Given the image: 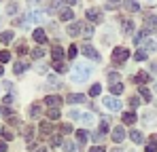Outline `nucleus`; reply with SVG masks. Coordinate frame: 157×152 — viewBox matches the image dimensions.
Listing matches in <instances>:
<instances>
[{"label": "nucleus", "instance_id": "nucleus-1", "mask_svg": "<svg viewBox=\"0 0 157 152\" xmlns=\"http://www.w3.org/2000/svg\"><path fill=\"white\" fill-rule=\"evenodd\" d=\"M91 74V68L89 66H85V63H78L77 68H75V72H72V80L75 82H83V80H87Z\"/></svg>", "mask_w": 157, "mask_h": 152}, {"label": "nucleus", "instance_id": "nucleus-2", "mask_svg": "<svg viewBox=\"0 0 157 152\" xmlns=\"http://www.w3.org/2000/svg\"><path fill=\"white\" fill-rule=\"evenodd\" d=\"M128 57H130V51L125 49V47H117V49L113 51V61L115 63H123Z\"/></svg>", "mask_w": 157, "mask_h": 152}, {"label": "nucleus", "instance_id": "nucleus-3", "mask_svg": "<svg viewBox=\"0 0 157 152\" xmlns=\"http://www.w3.org/2000/svg\"><path fill=\"white\" fill-rule=\"evenodd\" d=\"M81 53L85 55V57H89V59H94V61H100V53L94 49L91 45H83L81 47Z\"/></svg>", "mask_w": 157, "mask_h": 152}, {"label": "nucleus", "instance_id": "nucleus-4", "mask_svg": "<svg viewBox=\"0 0 157 152\" xmlns=\"http://www.w3.org/2000/svg\"><path fill=\"white\" fill-rule=\"evenodd\" d=\"M104 108L113 110V112H119L121 110V101L117 97H113V95H108V97H104Z\"/></svg>", "mask_w": 157, "mask_h": 152}, {"label": "nucleus", "instance_id": "nucleus-5", "mask_svg": "<svg viewBox=\"0 0 157 152\" xmlns=\"http://www.w3.org/2000/svg\"><path fill=\"white\" fill-rule=\"evenodd\" d=\"M87 19L89 21H102V11L100 9H87Z\"/></svg>", "mask_w": 157, "mask_h": 152}, {"label": "nucleus", "instance_id": "nucleus-6", "mask_svg": "<svg viewBox=\"0 0 157 152\" xmlns=\"http://www.w3.org/2000/svg\"><path fill=\"white\" fill-rule=\"evenodd\" d=\"M32 38H34L38 45H45V42H47V34H45V30H40V27L32 32Z\"/></svg>", "mask_w": 157, "mask_h": 152}, {"label": "nucleus", "instance_id": "nucleus-7", "mask_svg": "<svg viewBox=\"0 0 157 152\" xmlns=\"http://www.w3.org/2000/svg\"><path fill=\"white\" fill-rule=\"evenodd\" d=\"M123 139H125V129H123V127H115V129H113V142L119 144V142H123Z\"/></svg>", "mask_w": 157, "mask_h": 152}, {"label": "nucleus", "instance_id": "nucleus-8", "mask_svg": "<svg viewBox=\"0 0 157 152\" xmlns=\"http://www.w3.org/2000/svg\"><path fill=\"white\" fill-rule=\"evenodd\" d=\"M81 32H83V25L81 24H70L68 25V34H70V36H81Z\"/></svg>", "mask_w": 157, "mask_h": 152}, {"label": "nucleus", "instance_id": "nucleus-9", "mask_svg": "<svg viewBox=\"0 0 157 152\" xmlns=\"http://www.w3.org/2000/svg\"><path fill=\"white\" fill-rule=\"evenodd\" d=\"M83 101H85L83 93H70L68 95V103H83Z\"/></svg>", "mask_w": 157, "mask_h": 152}, {"label": "nucleus", "instance_id": "nucleus-10", "mask_svg": "<svg viewBox=\"0 0 157 152\" xmlns=\"http://www.w3.org/2000/svg\"><path fill=\"white\" fill-rule=\"evenodd\" d=\"M153 27H157V17H147L144 19V32H149V30H153Z\"/></svg>", "mask_w": 157, "mask_h": 152}, {"label": "nucleus", "instance_id": "nucleus-11", "mask_svg": "<svg viewBox=\"0 0 157 152\" xmlns=\"http://www.w3.org/2000/svg\"><path fill=\"white\" fill-rule=\"evenodd\" d=\"M45 101H47V106H49V108H57V106L62 103V97H57V95H49Z\"/></svg>", "mask_w": 157, "mask_h": 152}, {"label": "nucleus", "instance_id": "nucleus-12", "mask_svg": "<svg viewBox=\"0 0 157 152\" xmlns=\"http://www.w3.org/2000/svg\"><path fill=\"white\" fill-rule=\"evenodd\" d=\"M81 121H83V125H94L96 123V116L91 112H85V114H81Z\"/></svg>", "mask_w": 157, "mask_h": 152}, {"label": "nucleus", "instance_id": "nucleus-13", "mask_svg": "<svg viewBox=\"0 0 157 152\" xmlns=\"http://www.w3.org/2000/svg\"><path fill=\"white\" fill-rule=\"evenodd\" d=\"M11 40H13V32H11V30H6V32H0V42H2V45H9Z\"/></svg>", "mask_w": 157, "mask_h": 152}, {"label": "nucleus", "instance_id": "nucleus-14", "mask_svg": "<svg viewBox=\"0 0 157 152\" xmlns=\"http://www.w3.org/2000/svg\"><path fill=\"white\" fill-rule=\"evenodd\" d=\"M75 135H77V142H78V146H83V144L87 142V131H85V129H78V131L75 133Z\"/></svg>", "mask_w": 157, "mask_h": 152}, {"label": "nucleus", "instance_id": "nucleus-15", "mask_svg": "<svg viewBox=\"0 0 157 152\" xmlns=\"http://www.w3.org/2000/svg\"><path fill=\"white\" fill-rule=\"evenodd\" d=\"M72 17H75V15H72L70 9H62V11H59V19H62V21H70Z\"/></svg>", "mask_w": 157, "mask_h": 152}, {"label": "nucleus", "instance_id": "nucleus-16", "mask_svg": "<svg viewBox=\"0 0 157 152\" xmlns=\"http://www.w3.org/2000/svg\"><path fill=\"white\" fill-rule=\"evenodd\" d=\"M130 137H132V142H134V144H142V142H144V135H142L140 131H132Z\"/></svg>", "mask_w": 157, "mask_h": 152}, {"label": "nucleus", "instance_id": "nucleus-17", "mask_svg": "<svg viewBox=\"0 0 157 152\" xmlns=\"http://www.w3.org/2000/svg\"><path fill=\"white\" fill-rule=\"evenodd\" d=\"M51 55H53V61H62V59H64V51L59 49V47H53Z\"/></svg>", "mask_w": 157, "mask_h": 152}, {"label": "nucleus", "instance_id": "nucleus-18", "mask_svg": "<svg viewBox=\"0 0 157 152\" xmlns=\"http://www.w3.org/2000/svg\"><path fill=\"white\" fill-rule=\"evenodd\" d=\"M30 19H32L34 24H40V21L45 19V13H43V11H32V17H30Z\"/></svg>", "mask_w": 157, "mask_h": 152}, {"label": "nucleus", "instance_id": "nucleus-19", "mask_svg": "<svg viewBox=\"0 0 157 152\" xmlns=\"http://www.w3.org/2000/svg\"><path fill=\"white\" fill-rule=\"evenodd\" d=\"M110 93H113V95H121V93H123V85H121V82H113V85H110Z\"/></svg>", "mask_w": 157, "mask_h": 152}, {"label": "nucleus", "instance_id": "nucleus-20", "mask_svg": "<svg viewBox=\"0 0 157 152\" xmlns=\"http://www.w3.org/2000/svg\"><path fill=\"white\" fill-rule=\"evenodd\" d=\"M123 4H125V9H128V11H132V13H134V11H138V9H140V4H138V2H136V0H125V2H123Z\"/></svg>", "mask_w": 157, "mask_h": 152}, {"label": "nucleus", "instance_id": "nucleus-21", "mask_svg": "<svg viewBox=\"0 0 157 152\" xmlns=\"http://www.w3.org/2000/svg\"><path fill=\"white\" fill-rule=\"evenodd\" d=\"M123 123H125V125H134V123H136V114H134V112H125V114H123Z\"/></svg>", "mask_w": 157, "mask_h": 152}, {"label": "nucleus", "instance_id": "nucleus-22", "mask_svg": "<svg viewBox=\"0 0 157 152\" xmlns=\"http://www.w3.org/2000/svg\"><path fill=\"white\" fill-rule=\"evenodd\" d=\"M13 70H15V74H21V72H26V70H28V63H24V61H17Z\"/></svg>", "mask_w": 157, "mask_h": 152}, {"label": "nucleus", "instance_id": "nucleus-23", "mask_svg": "<svg viewBox=\"0 0 157 152\" xmlns=\"http://www.w3.org/2000/svg\"><path fill=\"white\" fill-rule=\"evenodd\" d=\"M134 32V21H123V34H132Z\"/></svg>", "mask_w": 157, "mask_h": 152}, {"label": "nucleus", "instance_id": "nucleus-24", "mask_svg": "<svg viewBox=\"0 0 157 152\" xmlns=\"http://www.w3.org/2000/svg\"><path fill=\"white\" fill-rule=\"evenodd\" d=\"M108 129H110V125H108V118H104V121L100 123V129H98V131H100L102 135H106V133H108Z\"/></svg>", "mask_w": 157, "mask_h": 152}, {"label": "nucleus", "instance_id": "nucleus-25", "mask_svg": "<svg viewBox=\"0 0 157 152\" xmlns=\"http://www.w3.org/2000/svg\"><path fill=\"white\" fill-rule=\"evenodd\" d=\"M83 36H85V38H91V36H94V27H91L89 24L83 25Z\"/></svg>", "mask_w": 157, "mask_h": 152}, {"label": "nucleus", "instance_id": "nucleus-26", "mask_svg": "<svg viewBox=\"0 0 157 152\" xmlns=\"http://www.w3.org/2000/svg\"><path fill=\"white\" fill-rule=\"evenodd\" d=\"M140 95H142V100H147V101H151V97H153L151 91H149L147 87H140Z\"/></svg>", "mask_w": 157, "mask_h": 152}, {"label": "nucleus", "instance_id": "nucleus-27", "mask_svg": "<svg viewBox=\"0 0 157 152\" xmlns=\"http://www.w3.org/2000/svg\"><path fill=\"white\" fill-rule=\"evenodd\" d=\"M147 152H157V137H153V139L147 144Z\"/></svg>", "mask_w": 157, "mask_h": 152}, {"label": "nucleus", "instance_id": "nucleus-28", "mask_svg": "<svg viewBox=\"0 0 157 152\" xmlns=\"http://www.w3.org/2000/svg\"><path fill=\"white\" fill-rule=\"evenodd\" d=\"M100 91H102V87H100V85H94V87L89 89V95H91V97H98Z\"/></svg>", "mask_w": 157, "mask_h": 152}, {"label": "nucleus", "instance_id": "nucleus-29", "mask_svg": "<svg viewBox=\"0 0 157 152\" xmlns=\"http://www.w3.org/2000/svg\"><path fill=\"white\" fill-rule=\"evenodd\" d=\"M6 61H11V53L9 51H0V63H6Z\"/></svg>", "mask_w": 157, "mask_h": 152}, {"label": "nucleus", "instance_id": "nucleus-30", "mask_svg": "<svg viewBox=\"0 0 157 152\" xmlns=\"http://www.w3.org/2000/svg\"><path fill=\"white\" fill-rule=\"evenodd\" d=\"M49 87H53V89H59V87H62V82H59L55 76H49Z\"/></svg>", "mask_w": 157, "mask_h": 152}, {"label": "nucleus", "instance_id": "nucleus-31", "mask_svg": "<svg viewBox=\"0 0 157 152\" xmlns=\"http://www.w3.org/2000/svg\"><path fill=\"white\" fill-rule=\"evenodd\" d=\"M40 133H43V135H49V133H51V125H49V123H40Z\"/></svg>", "mask_w": 157, "mask_h": 152}, {"label": "nucleus", "instance_id": "nucleus-32", "mask_svg": "<svg viewBox=\"0 0 157 152\" xmlns=\"http://www.w3.org/2000/svg\"><path fill=\"white\" fill-rule=\"evenodd\" d=\"M53 68H55V72H59V74H64V72L68 70V68H66L62 61H55V66H53Z\"/></svg>", "mask_w": 157, "mask_h": 152}, {"label": "nucleus", "instance_id": "nucleus-33", "mask_svg": "<svg viewBox=\"0 0 157 152\" xmlns=\"http://www.w3.org/2000/svg\"><path fill=\"white\" fill-rule=\"evenodd\" d=\"M155 49H157V45L153 42V40H144V51L151 53V51H155Z\"/></svg>", "mask_w": 157, "mask_h": 152}, {"label": "nucleus", "instance_id": "nucleus-34", "mask_svg": "<svg viewBox=\"0 0 157 152\" xmlns=\"http://www.w3.org/2000/svg\"><path fill=\"white\" fill-rule=\"evenodd\" d=\"M43 55H45V51L40 49V47H36V49L32 51V57H34V59H40V57H43Z\"/></svg>", "mask_w": 157, "mask_h": 152}, {"label": "nucleus", "instance_id": "nucleus-35", "mask_svg": "<svg viewBox=\"0 0 157 152\" xmlns=\"http://www.w3.org/2000/svg\"><path fill=\"white\" fill-rule=\"evenodd\" d=\"M62 146H64V150H66V152H75V150H77V146H75L72 142H64Z\"/></svg>", "mask_w": 157, "mask_h": 152}, {"label": "nucleus", "instance_id": "nucleus-36", "mask_svg": "<svg viewBox=\"0 0 157 152\" xmlns=\"http://www.w3.org/2000/svg\"><path fill=\"white\" fill-rule=\"evenodd\" d=\"M49 118H51V121H57V118H59V110H57V108H51V110H49Z\"/></svg>", "mask_w": 157, "mask_h": 152}, {"label": "nucleus", "instance_id": "nucleus-37", "mask_svg": "<svg viewBox=\"0 0 157 152\" xmlns=\"http://www.w3.org/2000/svg\"><path fill=\"white\" fill-rule=\"evenodd\" d=\"M134 59H136V61H144V59H147V51H138V53L134 55Z\"/></svg>", "mask_w": 157, "mask_h": 152}, {"label": "nucleus", "instance_id": "nucleus-38", "mask_svg": "<svg viewBox=\"0 0 157 152\" xmlns=\"http://www.w3.org/2000/svg\"><path fill=\"white\" fill-rule=\"evenodd\" d=\"M17 53H19V55H24V53H28V47H26V42H17Z\"/></svg>", "mask_w": 157, "mask_h": 152}, {"label": "nucleus", "instance_id": "nucleus-39", "mask_svg": "<svg viewBox=\"0 0 157 152\" xmlns=\"http://www.w3.org/2000/svg\"><path fill=\"white\" fill-rule=\"evenodd\" d=\"M136 80H138V82H149V74H147V72H140V74L136 76Z\"/></svg>", "mask_w": 157, "mask_h": 152}, {"label": "nucleus", "instance_id": "nucleus-40", "mask_svg": "<svg viewBox=\"0 0 157 152\" xmlns=\"http://www.w3.org/2000/svg\"><path fill=\"white\" fill-rule=\"evenodd\" d=\"M77 53H78V49L75 47V45H72V47L68 49V57H70V59H75V57H77Z\"/></svg>", "mask_w": 157, "mask_h": 152}, {"label": "nucleus", "instance_id": "nucleus-41", "mask_svg": "<svg viewBox=\"0 0 157 152\" xmlns=\"http://www.w3.org/2000/svg\"><path fill=\"white\" fill-rule=\"evenodd\" d=\"M30 114H32V116H38V114H40V106H36V103H34V106L30 108Z\"/></svg>", "mask_w": 157, "mask_h": 152}, {"label": "nucleus", "instance_id": "nucleus-42", "mask_svg": "<svg viewBox=\"0 0 157 152\" xmlns=\"http://www.w3.org/2000/svg\"><path fill=\"white\" fill-rule=\"evenodd\" d=\"M91 137H94V142H96V144H100V142H102V139H104V135H102V133H100V131H96V133H94V135H91Z\"/></svg>", "mask_w": 157, "mask_h": 152}, {"label": "nucleus", "instance_id": "nucleus-43", "mask_svg": "<svg viewBox=\"0 0 157 152\" xmlns=\"http://www.w3.org/2000/svg\"><path fill=\"white\" fill-rule=\"evenodd\" d=\"M106 6L108 9H117L119 6V0H106Z\"/></svg>", "mask_w": 157, "mask_h": 152}, {"label": "nucleus", "instance_id": "nucleus-44", "mask_svg": "<svg viewBox=\"0 0 157 152\" xmlns=\"http://www.w3.org/2000/svg\"><path fill=\"white\" fill-rule=\"evenodd\" d=\"M153 116H155L153 112H144V121H147V125H149V123H153Z\"/></svg>", "mask_w": 157, "mask_h": 152}, {"label": "nucleus", "instance_id": "nucleus-45", "mask_svg": "<svg viewBox=\"0 0 157 152\" xmlns=\"http://www.w3.org/2000/svg\"><path fill=\"white\" fill-rule=\"evenodd\" d=\"M130 106L132 108H138V106H140V100H138V97H130Z\"/></svg>", "mask_w": 157, "mask_h": 152}, {"label": "nucleus", "instance_id": "nucleus-46", "mask_svg": "<svg viewBox=\"0 0 157 152\" xmlns=\"http://www.w3.org/2000/svg\"><path fill=\"white\" fill-rule=\"evenodd\" d=\"M51 146H62V137H59V135H55L51 139Z\"/></svg>", "mask_w": 157, "mask_h": 152}, {"label": "nucleus", "instance_id": "nucleus-47", "mask_svg": "<svg viewBox=\"0 0 157 152\" xmlns=\"http://www.w3.org/2000/svg\"><path fill=\"white\" fill-rule=\"evenodd\" d=\"M0 114H2V116H13V114H11V110H9V108H4V106L0 108Z\"/></svg>", "mask_w": 157, "mask_h": 152}, {"label": "nucleus", "instance_id": "nucleus-48", "mask_svg": "<svg viewBox=\"0 0 157 152\" xmlns=\"http://www.w3.org/2000/svg\"><path fill=\"white\" fill-rule=\"evenodd\" d=\"M2 137L9 142V139H13V133H11V131H2Z\"/></svg>", "mask_w": 157, "mask_h": 152}, {"label": "nucleus", "instance_id": "nucleus-49", "mask_svg": "<svg viewBox=\"0 0 157 152\" xmlns=\"http://www.w3.org/2000/svg\"><path fill=\"white\" fill-rule=\"evenodd\" d=\"M70 118H72V121H77V118H81V114H78L77 110H70Z\"/></svg>", "mask_w": 157, "mask_h": 152}, {"label": "nucleus", "instance_id": "nucleus-50", "mask_svg": "<svg viewBox=\"0 0 157 152\" xmlns=\"http://www.w3.org/2000/svg\"><path fill=\"white\" fill-rule=\"evenodd\" d=\"M15 11H17V6H15V4H9V9H6V13H9V15H13Z\"/></svg>", "mask_w": 157, "mask_h": 152}, {"label": "nucleus", "instance_id": "nucleus-51", "mask_svg": "<svg viewBox=\"0 0 157 152\" xmlns=\"http://www.w3.org/2000/svg\"><path fill=\"white\" fill-rule=\"evenodd\" d=\"M89 152H106L102 146H94V148H89Z\"/></svg>", "mask_w": 157, "mask_h": 152}, {"label": "nucleus", "instance_id": "nucleus-52", "mask_svg": "<svg viewBox=\"0 0 157 152\" xmlns=\"http://www.w3.org/2000/svg\"><path fill=\"white\" fill-rule=\"evenodd\" d=\"M108 80H113V82H117V80H119V76H117L115 72H113V74H108Z\"/></svg>", "mask_w": 157, "mask_h": 152}, {"label": "nucleus", "instance_id": "nucleus-53", "mask_svg": "<svg viewBox=\"0 0 157 152\" xmlns=\"http://www.w3.org/2000/svg\"><path fill=\"white\" fill-rule=\"evenodd\" d=\"M62 131H64V133H70V131H72V127H70V125H62Z\"/></svg>", "mask_w": 157, "mask_h": 152}, {"label": "nucleus", "instance_id": "nucleus-54", "mask_svg": "<svg viewBox=\"0 0 157 152\" xmlns=\"http://www.w3.org/2000/svg\"><path fill=\"white\" fill-rule=\"evenodd\" d=\"M4 103H6V106L13 103V95H6V97H4Z\"/></svg>", "mask_w": 157, "mask_h": 152}, {"label": "nucleus", "instance_id": "nucleus-55", "mask_svg": "<svg viewBox=\"0 0 157 152\" xmlns=\"http://www.w3.org/2000/svg\"><path fill=\"white\" fill-rule=\"evenodd\" d=\"M0 152H6V144L4 142H0Z\"/></svg>", "mask_w": 157, "mask_h": 152}, {"label": "nucleus", "instance_id": "nucleus-56", "mask_svg": "<svg viewBox=\"0 0 157 152\" xmlns=\"http://www.w3.org/2000/svg\"><path fill=\"white\" fill-rule=\"evenodd\" d=\"M66 4H77V0H64Z\"/></svg>", "mask_w": 157, "mask_h": 152}, {"label": "nucleus", "instance_id": "nucleus-57", "mask_svg": "<svg viewBox=\"0 0 157 152\" xmlns=\"http://www.w3.org/2000/svg\"><path fill=\"white\" fill-rule=\"evenodd\" d=\"M36 152H47V148H38V150H36Z\"/></svg>", "mask_w": 157, "mask_h": 152}, {"label": "nucleus", "instance_id": "nucleus-58", "mask_svg": "<svg viewBox=\"0 0 157 152\" xmlns=\"http://www.w3.org/2000/svg\"><path fill=\"white\" fill-rule=\"evenodd\" d=\"M2 72H4V68H2V66H0V76H2Z\"/></svg>", "mask_w": 157, "mask_h": 152}, {"label": "nucleus", "instance_id": "nucleus-59", "mask_svg": "<svg viewBox=\"0 0 157 152\" xmlns=\"http://www.w3.org/2000/svg\"><path fill=\"white\" fill-rule=\"evenodd\" d=\"M113 152H123V150H119V148H115V150H113Z\"/></svg>", "mask_w": 157, "mask_h": 152}, {"label": "nucleus", "instance_id": "nucleus-60", "mask_svg": "<svg viewBox=\"0 0 157 152\" xmlns=\"http://www.w3.org/2000/svg\"><path fill=\"white\" fill-rule=\"evenodd\" d=\"M0 131H2V129H0Z\"/></svg>", "mask_w": 157, "mask_h": 152}]
</instances>
